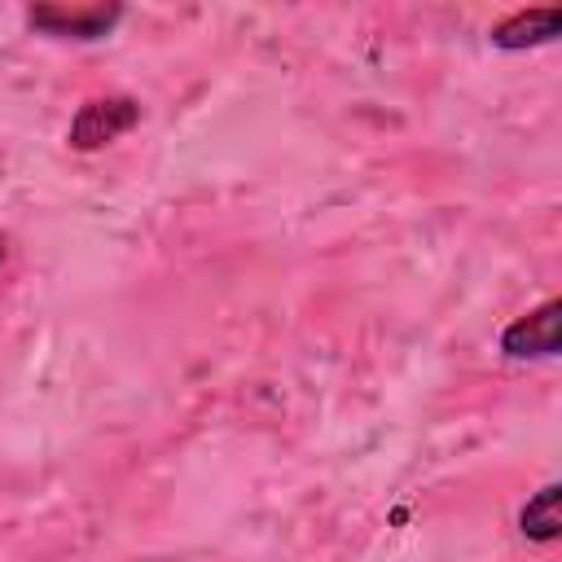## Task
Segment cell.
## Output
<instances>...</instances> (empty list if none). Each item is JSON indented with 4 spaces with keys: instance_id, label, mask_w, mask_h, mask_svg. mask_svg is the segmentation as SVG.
Listing matches in <instances>:
<instances>
[{
    "instance_id": "1",
    "label": "cell",
    "mask_w": 562,
    "mask_h": 562,
    "mask_svg": "<svg viewBox=\"0 0 562 562\" xmlns=\"http://www.w3.org/2000/svg\"><path fill=\"white\" fill-rule=\"evenodd\" d=\"M136 123H140V101H136V97H127V92L88 97V101L75 110L66 140H70V149H79V154H97V149L114 145L119 136H127Z\"/></svg>"
},
{
    "instance_id": "2",
    "label": "cell",
    "mask_w": 562,
    "mask_h": 562,
    "mask_svg": "<svg viewBox=\"0 0 562 562\" xmlns=\"http://www.w3.org/2000/svg\"><path fill=\"white\" fill-rule=\"evenodd\" d=\"M123 22V4H31L26 26L48 40H105Z\"/></svg>"
},
{
    "instance_id": "3",
    "label": "cell",
    "mask_w": 562,
    "mask_h": 562,
    "mask_svg": "<svg viewBox=\"0 0 562 562\" xmlns=\"http://www.w3.org/2000/svg\"><path fill=\"white\" fill-rule=\"evenodd\" d=\"M562 347V299H544L501 334V351L509 360H553Z\"/></svg>"
},
{
    "instance_id": "4",
    "label": "cell",
    "mask_w": 562,
    "mask_h": 562,
    "mask_svg": "<svg viewBox=\"0 0 562 562\" xmlns=\"http://www.w3.org/2000/svg\"><path fill=\"white\" fill-rule=\"evenodd\" d=\"M562 35V9L558 4H540V9H518L509 13L505 22L492 26V44L505 48V53H522V48H540V44H553Z\"/></svg>"
},
{
    "instance_id": "5",
    "label": "cell",
    "mask_w": 562,
    "mask_h": 562,
    "mask_svg": "<svg viewBox=\"0 0 562 562\" xmlns=\"http://www.w3.org/2000/svg\"><path fill=\"white\" fill-rule=\"evenodd\" d=\"M558 501H562V483H544L540 492L527 496V505L518 509V531L536 544H553L562 536V514H558Z\"/></svg>"
},
{
    "instance_id": "6",
    "label": "cell",
    "mask_w": 562,
    "mask_h": 562,
    "mask_svg": "<svg viewBox=\"0 0 562 562\" xmlns=\"http://www.w3.org/2000/svg\"><path fill=\"white\" fill-rule=\"evenodd\" d=\"M0 263H4V233H0Z\"/></svg>"
}]
</instances>
